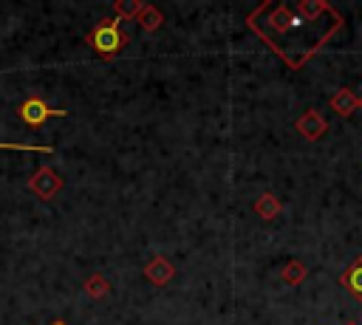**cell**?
Returning a JSON list of instances; mask_svg holds the SVG:
<instances>
[{"instance_id":"1","label":"cell","mask_w":362,"mask_h":325,"mask_svg":"<svg viewBox=\"0 0 362 325\" xmlns=\"http://www.w3.org/2000/svg\"><path fill=\"white\" fill-rule=\"evenodd\" d=\"M85 42L102 57V59H113L119 51H124L127 45V34L122 31V25L116 23V17H105L99 20L88 34H85Z\"/></svg>"},{"instance_id":"2","label":"cell","mask_w":362,"mask_h":325,"mask_svg":"<svg viewBox=\"0 0 362 325\" xmlns=\"http://www.w3.org/2000/svg\"><path fill=\"white\" fill-rule=\"evenodd\" d=\"M17 116H20V122L23 124H28V127H42L48 119H54V116H68V110H62V107H51L45 99H40V96H28V99H23L20 105H17Z\"/></svg>"},{"instance_id":"3","label":"cell","mask_w":362,"mask_h":325,"mask_svg":"<svg viewBox=\"0 0 362 325\" xmlns=\"http://www.w3.org/2000/svg\"><path fill=\"white\" fill-rule=\"evenodd\" d=\"M62 175L54 170V167H40L31 178H28V189L37 195V198H42V201H51L59 189H62Z\"/></svg>"},{"instance_id":"4","label":"cell","mask_w":362,"mask_h":325,"mask_svg":"<svg viewBox=\"0 0 362 325\" xmlns=\"http://www.w3.org/2000/svg\"><path fill=\"white\" fill-rule=\"evenodd\" d=\"M294 130H297L303 138L317 141V138H322V136L328 133V119H325L320 110L308 107V110H303V113H300V119L294 122Z\"/></svg>"},{"instance_id":"5","label":"cell","mask_w":362,"mask_h":325,"mask_svg":"<svg viewBox=\"0 0 362 325\" xmlns=\"http://www.w3.org/2000/svg\"><path fill=\"white\" fill-rule=\"evenodd\" d=\"M141 271H144V280H147V283H153V285H167V283L175 277V266H173L164 254L153 257Z\"/></svg>"},{"instance_id":"6","label":"cell","mask_w":362,"mask_h":325,"mask_svg":"<svg viewBox=\"0 0 362 325\" xmlns=\"http://www.w3.org/2000/svg\"><path fill=\"white\" fill-rule=\"evenodd\" d=\"M328 107L334 110V113H339V116H354L356 110H359V96L351 90V88H339L331 99H328Z\"/></svg>"},{"instance_id":"7","label":"cell","mask_w":362,"mask_h":325,"mask_svg":"<svg viewBox=\"0 0 362 325\" xmlns=\"http://www.w3.org/2000/svg\"><path fill=\"white\" fill-rule=\"evenodd\" d=\"M339 285L348 288V294L362 302V257L354 260V263L339 274Z\"/></svg>"},{"instance_id":"8","label":"cell","mask_w":362,"mask_h":325,"mask_svg":"<svg viewBox=\"0 0 362 325\" xmlns=\"http://www.w3.org/2000/svg\"><path fill=\"white\" fill-rule=\"evenodd\" d=\"M252 206H255V215H257V218H263V220L277 218V215H280V209H283V203H280V201H277V195H272V192L257 195V201H255Z\"/></svg>"},{"instance_id":"9","label":"cell","mask_w":362,"mask_h":325,"mask_svg":"<svg viewBox=\"0 0 362 325\" xmlns=\"http://www.w3.org/2000/svg\"><path fill=\"white\" fill-rule=\"evenodd\" d=\"M294 11H297L305 23H314L322 11H331V6H328L325 0H300V3L294 6Z\"/></svg>"},{"instance_id":"10","label":"cell","mask_w":362,"mask_h":325,"mask_svg":"<svg viewBox=\"0 0 362 325\" xmlns=\"http://www.w3.org/2000/svg\"><path fill=\"white\" fill-rule=\"evenodd\" d=\"M136 23H139L144 31H158L161 23H164V14H161L153 3H144V8H141V14L136 17Z\"/></svg>"},{"instance_id":"11","label":"cell","mask_w":362,"mask_h":325,"mask_svg":"<svg viewBox=\"0 0 362 325\" xmlns=\"http://www.w3.org/2000/svg\"><path fill=\"white\" fill-rule=\"evenodd\" d=\"M144 3L141 0H116L113 6V14H116V23H124V20H136L141 14Z\"/></svg>"},{"instance_id":"12","label":"cell","mask_w":362,"mask_h":325,"mask_svg":"<svg viewBox=\"0 0 362 325\" xmlns=\"http://www.w3.org/2000/svg\"><path fill=\"white\" fill-rule=\"evenodd\" d=\"M280 277H283V283H288V285H300V283L308 277V268H305L303 260H288V263L283 266Z\"/></svg>"},{"instance_id":"13","label":"cell","mask_w":362,"mask_h":325,"mask_svg":"<svg viewBox=\"0 0 362 325\" xmlns=\"http://www.w3.org/2000/svg\"><path fill=\"white\" fill-rule=\"evenodd\" d=\"M82 288H85V294H88L90 300H105V297L110 294V283H107L99 271H96V274H90V277L85 280V285H82Z\"/></svg>"},{"instance_id":"14","label":"cell","mask_w":362,"mask_h":325,"mask_svg":"<svg viewBox=\"0 0 362 325\" xmlns=\"http://www.w3.org/2000/svg\"><path fill=\"white\" fill-rule=\"evenodd\" d=\"M51 325H68V322H62V319H57V322H51Z\"/></svg>"},{"instance_id":"15","label":"cell","mask_w":362,"mask_h":325,"mask_svg":"<svg viewBox=\"0 0 362 325\" xmlns=\"http://www.w3.org/2000/svg\"><path fill=\"white\" fill-rule=\"evenodd\" d=\"M359 110H362V96H359Z\"/></svg>"},{"instance_id":"16","label":"cell","mask_w":362,"mask_h":325,"mask_svg":"<svg viewBox=\"0 0 362 325\" xmlns=\"http://www.w3.org/2000/svg\"><path fill=\"white\" fill-rule=\"evenodd\" d=\"M348 325H356V322H348Z\"/></svg>"}]
</instances>
